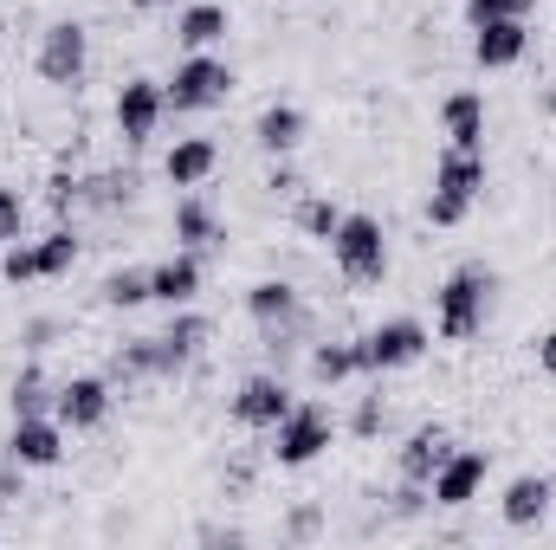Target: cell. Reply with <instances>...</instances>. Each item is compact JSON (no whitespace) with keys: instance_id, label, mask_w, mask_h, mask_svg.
<instances>
[{"instance_id":"13","label":"cell","mask_w":556,"mask_h":550,"mask_svg":"<svg viewBox=\"0 0 556 550\" xmlns=\"http://www.w3.org/2000/svg\"><path fill=\"white\" fill-rule=\"evenodd\" d=\"M531 52V20H479L472 26V65L479 72H511Z\"/></svg>"},{"instance_id":"12","label":"cell","mask_w":556,"mask_h":550,"mask_svg":"<svg viewBox=\"0 0 556 550\" xmlns=\"http://www.w3.org/2000/svg\"><path fill=\"white\" fill-rule=\"evenodd\" d=\"M155 343H162V383H168V376H181L188 363H201V357H207L214 324H207L194 304H181V311H168V330H162Z\"/></svg>"},{"instance_id":"27","label":"cell","mask_w":556,"mask_h":550,"mask_svg":"<svg viewBox=\"0 0 556 550\" xmlns=\"http://www.w3.org/2000/svg\"><path fill=\"white\" fill-rule=\"evenodd\" d=\"M33 260H39V278H65L72 266H78V234L59 221L46 240H33Z\"/></svg>"},{"instance_id":"16","label":"cell","mask_w":556,"mask_h":550,"mask_svg":"<svg viewBox=\"0 0 556 550\" xmlns=\"http://www.w3.org/2000/svg\"><path fill=\"white\" fill-rule=\"evenodd\" d=\"M551 499H556L551 473H518V479L505 486V499H498V518H505L511 532H531V525L551 518Z\"/></svg>"},{"instance_id":"19","label":"cell","mask_w":556,"mask_h":550,"mask_svg":"<svg viewBox=\"0 0 556 550\" xmlns=\"http://www.w3.org/2000/svg\"><path fill=\"white\" fill-rule=\"evenodd\" d=\"M453 447H459V440H453V434H446L440 421H427V427H415V434H408V440L395 447V473H402V479H420V486H427V479L440 473V460H446Z\"/></svg>"},{"instance_id":"14","label":"cell","mask_w":556,"mask_h":550,"mask_svg":"<svg viewBox=\"0 0 556 550\" xmlns=\"http://www.w3.org/2000/svg\"><path fill=\"white\" fill-rule=\"evenodd\" d=\"M7 453H13L26 473H46V466H59V460H65V427H59V414H26V421H13V434H7Z\"/></svg>"},{"instance_id":"29","label":"cell","mask_w":556,"mask_h":550,"mask_svg":"<svg viewBox=\"0 0 556 550\" xmlns=\"http://www.w3.org/2000/svg\"><path fill=\"white\" fill-rule=\"evenodd\" d=\"M98 298L111 304V311H137V304H155L149 298V266H124V273H111L98 285Z\"/></svg>"},{"instance_id":"35","label":"cell","mask_w":556,"mask_h":550,"mask_svg":"<svg viewBox=\"0 0 556 550\" xmlns=\"http://www.w3.org/2000/svg\"><path fill=\"white\" fill-rule=\"evenodd\" d=\"M20 227H26V201H20V188H0V247H13Z\"/></svg>"},{"instance_id":"39","label":"cell","mask_w":556,"mask_h":550,"mask_svg":"<svg viewBox=\"0 0 556 550\" xmlns=\"http://www.w3.org/2000/svg\"><path fill=\"white\" fill-rule=\"evenodd\" d=\"M538 363L556 376V330H544V337H538Z\"/></svg>"},{"instance_id":"18","label":"cell","mask_w":556,"mask_h":550,"mask_svg":"<svg viewBox=\"0 0 556 550\" xmlns=\"http://www.w3.org/2000/svg\"><path fill=\"white\" fill-rule=\"evenodd\" d=\"M175 247H188V253H214V247H227V227H220V214L207 208L201 188H188V195L175 201Z\"/></svg>"},{"instance_id":"2","label":"cell","mask_w":556,"mask_h":550,"mask_svg":"<svg viewBox=\"0 0 556 550\" xmlns=\"http://www.w3.org/2000/svg\"><path fill=\"white\" fill-rule=\"evenodd\" d=\"M485 195V149H453L433 162V188H427V221L433 227H459Z\"/></svg>"},{"instance_id":"6","label":"cell","mask_w":556,"mask_h":550,"mask_svg":"<svg viewBox=\"0 0 556 550\" xmlns=\"http://www.w3.org/2000/svg\"><path fill=\"white\" fill-rule=\"evenodd\" d=\"M427 324L420 317H382L376 330L356 337V357H363V376H389V370H415L427 357Z\"/></svg>"},{"instance_id":"11","label":"cell","mask_w":556,"mask_h":550,"mask_svg":"<svg viewBox=\"0 0 556 550\" xmlns=\"http://www.w3.org/2000/svg\"><path fill=\"white\" fill-rule=\"evenodd\" d=\"M485 473H492V453H479V447H453V453L440 460V473L427 479V492H433V505L459 512V505H472V499L485 492Z\"/></svg>"},{"instance_id":"23","label":"cell","mask_w":556,"mask_h":550,"mask_svg":"<svg viewBox=\"0 0 556 550\" xmlns=\"http://www.w3.org/2000/svg\"><path fill=\"white\" fill-rule=\"evenodd\" d=\"M304 304H298V285L291 278H260V285H247V317L266 330V324H285V317H298Z\"/></svg>"},{"instance_id":"25","label":"cell","mask_w":556,"mask_h":550,"mask_svg":"<svg viewBox=\"0 0 556 550\" xmlns=\"http://www.w3.org/2000/svg\"><path fill=\"white\" fill-rule=\"evenodd\" d=\"M311 376H317L324 389H337V383H350V376H363V357H356V337H350V343H311Z\"/></svg>"},{"instance_id":"28","label":"cell","mask_w":556,"mask_h":550,"mask_svg":"<svg viewBox=\"0 0 556 550\" xmlns=\"http://www.w3.org/2000/svg\"><path fill=\"white\" fill-rule=\"evenodd\" d=\"M291 221H298V234H304V240H324V247H330V234H337V221H343V208H337L330 195H298V208H291Z\"/></svg>"},{"instance_id":"10","label":"cell","mask_w":556,"mask_h":550,"mask_svg":"<svg viewBox=\"0 0 556 550\" xmlns=\"http://www.w3.org/2000/svg\"><path fill=\"white\" fill-rule=\"evenodd\" d=\"M111 376H72V383H59V396H52V414H59V427L65 434H98L104 421H111Z\"/></svg>"},{"instance_id":"36","label":"cell","mask_w":556,"mask_h":550,"mask_svg":"<svg viewBox=\"0 0 556 550\" xmlns=\"http://www.w3.org/2000/svg\"><path fill=\"white\" fill-rule=\"evenodd\" d=\"M382 421H389V409H382V396H369L363 409L350 414V434H356V440H376V434H382Z\"/></svg>"},{"instance_id":"20","label":"cell","mask_w":556,"mask_h":550,"mask_svg":"<svg viewBox=\"0 0 556 550\" xmlns=\"http://www.w3.org/2000/svg\"><path fill=\"white\" fill-rule=\"evenodd\" d=\"M440 130H446L453 149H485V98H479L472 85L446 91V98H440Z\"/></svg>"},{"instance_id":"26","label":"cell","mask_w":556,"mask_h":550,"mask_svg":"<svg viewBox=\"0 0 556 550\" xmlns=\"http://www.w3.org/2000/svg\"><path fill=\"white\" fill-rule=\"evenodd\" d=\"M52 383H46V370L39 363H26L20 376H13V389H7V402H13V421H26V414H52Z\"/></svg>"},{"instance_id":"5","label":"cell","mask_w":556,"mask_h":550,"mask_svg":"<svg viewBox=\"0 0 556 550\" xmlns=\"http://www.w3.org/2000/svg\"><path fill=\"white\" fill-rule=\"evenodd\" d=\"M33 72H39V85H52V91L85 85V72H91V26H85V20H52V26L39 33Z\"/></svg>"},{"instance_id":"34","label":"cell","mask_w":556,"mask_h":550,"mask_svg":"<svg viewBox=\"0 0 556 550\" xmlns=\"http://www.w3.org/2000/svg\"><path fill=\"white\" fill-rule=\"evenodd\" d=\"M59 337H65V324H59V317H33V324L20 330V343H26V357H46V350H52Z\"/></svg>"},{"instance_id":"9","label":"cell","mask_w":556,"mask_h":550,"mask_svg":"<svg viewBox=\"0 0 556 550\" xmlns=\"http://www.w3.org/2000/svg\"><path fill=\"white\" fill-rule=\"evenodd\" d=\"M291 383H285V370H260V376H247L240 389H233V421L247 427V434H273L278 421L291 414Z\"/></svg>"},{"instance_id":"17","label":"cell","mask_w":556,"mask_h":550,"mask_svg":"<svg viewBox=\"0 0 556 550\" xmlns=\"http://www.w3.org/2000/svg\"><path fill=\"white\" fill-rule=\"evenodd\" d=\"M227 33H233V13H227L220 0H188V7L175 13V46H181V52H214Z\"/></svg>"},{"instance_id":"1","label":"cell","mask_w":556,"mask_h":550,"mask_svg":"<svg viewBox=\"0 0 556 550\" xmlns=\"http://www.w3.org/2000/svg\"><path fill=\"white\" fill-rule=\"evenodd\" d=\"M492 298H498V273L492 266H453L433 291V330L446 343H472L492 317Z\"/></svg>"},{"instance_id":"38","label":"cell","mask_w":556,"mask_h":550,"mask_svg":"<svg viewBox=\"0 0 556 550\" xmlns=\"http://www.w3.org/2000/svg\"><path fill=\"white\" fill-rule=\"evenodd\" d=\"M20 486H26V466L0 447V499H20Z\"/></svg>"},{"instance_id":"15","label":"cell","mask_w":556,"mask_h":550,"mask_svg":"<svg viewBox=\"0 0 556 550\" xmlns=\"http://www.w3.org/2000/svg\"><path fill=\"white\" fill-rule=\"evenodd\" d=\"M201 285H207L201 253H188V247H175L162 266H149V298H155V304H168V311L194 304V298H201Z\"/></svg>"},{"instance_id":"4","label":"cell","mask_w":556,"mask_h":550,"mask_svg":"<svg viewBox=\"0 0 556 550\" xmlns=\"http://www.w3.org/2000/svg\"><path fill=\"white\" fill-rule=\"evenodd\" d=\"M330 260L350 285H382L389 278V234L376 214H343L330 234Z\"/></svg>"},{"instance_id":"3","label":"cell","mask_w":556,"mask_h":550,"mask_svg":"<svg viewBox=\"0 0 556 550\" xmlns=\"http://www.w3.org/2000/svg\"><path fill=\"white\" fill-rule=\"evenodd\" d=\"M233 65L220 59V52H181V65H175V78L162 85L168 91V111L175 117H201V111H220L227 98H233Z\"/></svg>"},{"instance_id":"8","label":"cell","mask_w":556,"mask_h":550,"mask_svg":"<svg viewBox=\"0 0 556 550\" xmlns=\"http://www.w3.org/2000/svg\"><path fill=\"white\" fill-rule=\"evenodd\" d=\"M111 117H117V137L130 142V149H142V142L162 130V117H168V91H162V78H124Z\"/></svg>"},{"instance_id":"33","label":"cell","mask_w":556,"mask_h":550,"mask_svg":"<svg viewBox=\"0 0 556 550\" xmlns=\"http://www.w3.org/2000/svg\"><path fill=\"white\" fill-rule=\"evenodd\" d=\"M427 505H433V492H427L420 479H402V486L389 492V512H395V518H420Z\"/></svg>"},{"instance_id":"30","label":"cell","mask_w":556,"mask_h":550,"mask_svg":"<svg viewBox=\"0 0 556 550\" xmlns=\"http://www.w3.org/2000/svg\"><path fill=\"white\" fill-rule=\"evenodd\" d=\"M78 195L91 208H130L137 201V175H91V182H78Z\"/></svg>"},{"instance_id":"21","label":"cell","mask_w":556,"mask_h":550,"mask_svg":"<svg viewBox=\"0 0 556 550\" xmlns=\"http://www.w3.org/2000/svg\"><path fill=\"white\" fill-rule=\"evenodd\" d=\"M214 168H220V142L214 137H181L168 155H162V175H168L175 188H207Z\"/></svg>"},{"instance_id":"37","label":"cell","mask_w":556,"mask_h":550,"mask_svg":"<svg viewBox=\"0 0 556 550\" xmlns=\"http://www.w3.org/2000/svg\"><path fill=\"white\" fill-rule=\"evenodd\" d=\"M266 188H273V195H285V201H298V188H304V182H298L291 155H273V175H266Z\"/></svg>"},{"instance_id":"24","label":"cell","mask_w":556,"mask_h":550,"mask_svg":"<svg viewBox=\"0 0 556 550\" xmlns=\"http://www.w3.org/2000/svg\"><path fill=\"white\" fill-rule=\"evenodd\" d=\"M130 389V383H162V343L155 337H130L117 357H111V389Z\"/></svg>"},{"instance_id":"40","label":"cell","mask_w":556,"mask_h":550,"mask_svg":"<svg viewBox=\"0 0 556 550\" xmlns=\"http://www.w3.org/2000/svg\"><path fill=\"white\" fill-rule=\"evenodd\" d=\"M137 13H162V7H181V0H130Z\"/></svg>"},{"instance_id":"22","label":"cell","mask_w":556,"mask_h":550,"mask_svg":"<svg viewBox=\"0 0 556 550\" xmlns=\"http://www.w3.org/2000/svg\"><path fill=\"white\" fill-rule=\"evenodd\" d=\"M311 137V117L298 111V104H266L260 117H253V142L266 149V155H298Z\"/></svg>"},{"instance_id":"7","label":"cell","mask_w":556,"mask_h":550,"mask_svg":"<svg viewBox=\"0 0 556 550\" xmlns=\"http://www.w3.org/2000/svg\"><path fill=\"white\" fill-rule=\"evenodd\" d=\"M330 440H337V421L324 402H291V414L273 427V460L278 466H311L330 453Z\"/></svg>"},{"instance_id":"32","label":"cell","mask_w":556,"mask_h":550,"mask_svg":"<svg viewBox=\"0 0 556 550\" xmlns=\"http://www.w3.org/2000/svg\"><path fill=\"white\" fill-rule=\"evenodd\" d=\"M0 278H7V285H33V278H39L33 247H20V240H13V247H0Z\"/></svg>"},{"instance_id":"31","label":"cell","mask_w":556,"mask_h":550,"mask_svg":"<svg viewBox=\"0 0 556 550\" xmlns=\"http://www.w3.org/2000/svg\"><path fill=\"white\" fill-rule=\"evenodd\" d=\"M538 13V0H466V20L479 26V20H531Z\"/></svg>"}]
</instances>
